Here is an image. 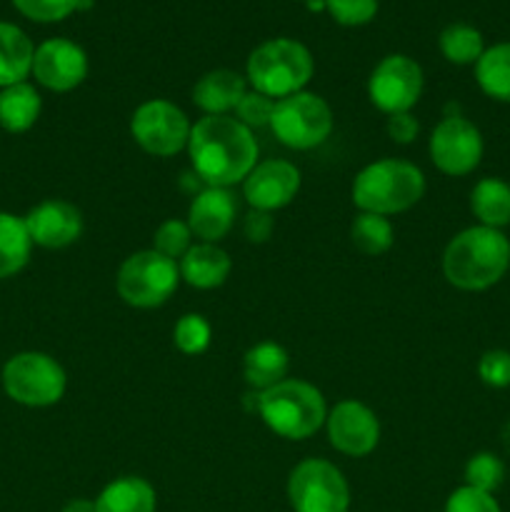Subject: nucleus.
<instances>
[{
    "label": "nucleus",
    "mask_w": 510,
    "mask_h": 512,
    "mask_svg": "<svg viewBox=\"0 0 510 512\" xmlns=\"http://www.w3.org/2000/svg\"><path fill=\"white\" fill-rule=\"evenodd\" d=\"M440 53L453 65H475L485 53V40L478 28L468 23H453L443 28L438 38Z\"/></svg>",
    "instance_id": "bb28decb"
},
{
    "label": "nucleus",
    "mask_w": 510,
    "mask_h": 512,
    "mask_svg": "<svg viewBox=\"0 0 510 512\" xmlns=\"http://www.w3.org/2000/svg\"><path fill=\"white\" fill-rule=\"evenodd\" d=\"M258 395L260 418L275 435L285 440L310 438L323 428L328 418L323 393L305 380L285 378Z\"/></svg>",
    "instance_id": "39448f33"
},
{
    "label": "nucleus",
    "mask_w": 510,
    "mask_h": 512,
    "mask_svg": "<svg viewBox=\"0 0 510 512\" xmlns=\"http://www.w3.org/2000/svg\"><path fill=\"white\" fill-rule=\"evenodd\" d=\"M230 263L228 253L218 243H198L178 260L180 280L198 290H213L228 280Z\"/></svg>",
    "instance_id": "6ab92c4d"
},
{
    "label": "nucleus",
    "mask_w": 510,
    "mask_h": 512,
    "mask_svg": "<svg viewBox=\"0 0 510 512\" xmlns=\"http://www.w3.org/2000/svg\"><path fill=\"white\" fill-rule=\"evenodd\" d=\"M235 113H238V120L245 128H263V125H270V118L275 113V100L258 93V90H248L238 103V108H235Z\"/></svg>",
    "instance_id": "72a5a7b5"
},
{
    "label": "nucleus",
    "mask_w": 510,
    "mask_h": 512,
    "mask_svg": "<svg viewBox=\"0 0 510 512\" xmlns=\"http://www.w3.org/2000/svg\"><path fill=\"white\" fill-rule=\"evenodd\" d=\"M178 283V263L155 253L153 248L125 258V263L118 270V278H115V288H118L123 303L143 310L163 305L175 293Z\"/></svg>",
    "instance_id": "0eeeda50"
},
{
    "label": "nucleus",
    "mask_w": 510,
    "mask_h": 512,
    "mask_svg": "<svg viewBox=\"0 0 510 512\" xmlns=\"http://www.w3.org/2000/svg\"><path fill=\"white\" fill-rule=\"evenodd\" d=\"M190 120L175 103L163 98L138 105L130 118V135L145 153L155 158H170L188 148Z\"/></svg>",
    "instance_id": "9d476101"
},
{
    "label": "nucleus",
    "mask_w": 510,
    "mask_h": 512,
    "mask_svg": "<svg viewBox=\"0 0 510 512\" xmlns=\"http://www.w3.org/2000/svg\"><path fill=\"white\" fill-rule=\"evenodd\" d=\"M503 445H505V450L510 453V423L503 428Z\"/></svg>",
    "instance_id": "ea45409f"
},
{
    "label": "nucleus",
    "mask_w": 510,
    "mask_h": 512,
    "mask_svg": "<svg viewBox=\"0 0 510 512\" xmlns=\"http://www.w3.org/2000/svg\"><path fill=\"white\" fill-rule=\"evenodd\" d=\"M25 228H28L33 245L48 250H60L73 245L83 233V215L73 203L60 198H50L30 208L25 215Z\"/></svg>",
    "instance_id": "dca6fc26"
},
{
    "label": "nucleus",
    "mask_w": 510,
    "mask_h": 512,
    "mask_svg": "<svg viewBox=\"0 0 510 512\" xmlns=\"http://www.w3.org/2000/svg\"><path fill=\"white\" fill-rule=\"evenodd\" d=\"M288 503L295 512H348V480L328 460L308 458L290 473Z\"/></svg>",
    "instance_id": "1a4fd4ad"
},
{
    "label": "nucleus",
    "mask_w": 510,
    "mask_h": 512,
    "mask_svg": "<svg viewBox=\"0 0 510 512\" xmlns=\"http://www.w3.org/2000/svg\"><path fill=\"white\" fill-rule=\"evenodd\" d=\"M478 378L488 388H510V353L508 350H488L478 360Z\"/></svg>",
    "instance_id": "c9c22d12"
},
{
    "label": "nucleus",
    "mask_w": 510,
    "mask_h": 512,
    "mask_svg": "<svg viewBox=\"0 0 510 512\" xmlns=\"http://www.w3.org/2000/svg\"><path fill=\"white\" fill-rule=\"evenodd\" d=\"M213 340V328L208 320L198 313H188L175 323L173 343L185 355H203Z\"/></svg>",
    "instance_id": "c85d7f7f"
},
{
    "label": "nucleus",
    "mask_w": 510,
    "mask_h": 512,
    "mask_svg": "<svg viewBox=\"0 0 510 512\" xmlns=\"http://www.w3.org/2000/svg\"><path fill=\"white\" fill-rule=\"evenodd\" d=\"M60 512H98V508H95V500L73 498L63 505V510Z\"/></svg>",
    "instance_id": "58836bf2"
},
{
    "label": "nucleus",
    "mask_w": 510,
    "mask_h": 512,
    "mask_svg": "<svg viewBox=\"0 0 510 512\" xmlns=\"http://www.w3.org/2000/svg\"><path fill=\"white\" fill-rule=\"evenodd\" d=\"M470 210L485 228L510 225V185L500 178H483L470 190Z\"/></svg>",
    "instance_id": "b1692460"
},
{
    "label": "nucleus",
    "mask_w": 510,
    "mask_h": 512,
    "mask_svg": "<svg viewBox=\"0 0 510 512\" xmlns=\"http://www.w3.org/2000/svg\"><path fill=\"white\" fill-rule=\"evenodd\" d=\"M188 155L205 188H230L258 165V140L238 118L205 115L190 128Z\"/></svg>",
    "instance_id": "f257e3e1"
},
{
    "label": "nucleus",
    "mask_w": 510,
    "mask_h": 512,
    "mask_svg": "<svg viewBox=\"0 0 510 512\" xmlns=\"http://www.w3.org/2000/svg\"><path fill=\"white\" fill-rule=\"evenodd\" d=\"M35 45L18 25L0 20V88L23 83L33 70Z\"/></svg>",
    "instance_id": "412c9836"
},
{
    "label": "nucleus",
    "mask_w": 510,
    "mask_h": 512,
    "mask_svg": "<svg viewBox=\"0 0 510 512\" xmlns=\"http://www.w3.org/2000/svg\"><path fill=\"white\" fill-rule=\"evenodd\" d=\"M248 93V80L235 70H210L195 83L193 103L205 115H228Z\"/></svg>",
    "instance_id": "a211bd4d"
},
{
    "label": "nucleus",
    "mask_w": 510,
    "mask_h": 512,
    "mask_svg": "<svg viewBox=\"0 0 510 512\" xmlns=\"http://www.w3.org/2000/svg\"><path fill=\"white\" fill-rule=\"evenodd\" d=\"M350 240L363 255H383L395 243L393 223L385 215L360 213L350 225Z\"/></svg>",
    "instance_id": "cd10ccee"
},
{
    "label": "nucleus",
    "mask_w": 510,
    "mask_h": 512,
    "mask_svg": "<svg viewBox=\"0 0 510 512\" xmlns=\"http://www.w3.org/2000/svg\"><path fill=\"white\" fill-rule=\"evenodd\" d=\"M13 5L33 23H58L80 10V0H13Z\"/></svg>",
    "instance_id": "2f4dec72"
},
{
    "label": "nucleus",
    "mask_w": 510,
    "mask_h": 512,
    "mask_svg": "<svg viewBox=\"0 0 510 512\" xmlns=\"http://www.w3.org/2000/svg\"><path fill=\"white\" fill-rule=\"evenodd\" d=\"M65 385L63 365L38 350L13 355L3 368L5 395L25 408H50L63 398Z\"/></svg>",
    "instance_id": "423d86ee"
},
{
    "label": "nucleus",
    "mask_w": 510,
    "mask_h": 512,
    "mask_svg": "<svg viewBox=\"0 0 510 512\" xmlns=\"http://www.w3.org/2000/svg\"><path fill=\"white\" fill-rule=\"evenodd\" d=\"M425 193V175L418 165L383 158L365 165L353 183V203L360 213L398 215L413 208Z\"/></svg>",
    "instance_id": "7ed1b4c3"
},
{
    "label": "nucleus",
    "mask_w": 510,
    "mask_h": 512,
    "mask_svg": "<svg viewBox=\"0 0 510 512\" xmlns=\"http://www.w3.org/2000/svg\"><path fill=\"white\" fill-rule=\"evenodd\" d=\"M43 110L40 93L30 83H15L0 88V128L8 133H25L33 128Z\"/></svg>",
    "instance_id": "5701e85b"
},
{
    "label": "nucleus",
    "mask_w": 510,
    "mask_h": 512,
    "mask_svg": "<svg viewBox=\"0 0 510 512\" xmlns=\"http://www.w3.org/2000/svg\"><path fill=\"white\" fill-rule=\"evenodd\" d=\"M95 508L98 512H155L158 495L145 478L123 475L100 490V495L95 498Z\"/></svg>",
    "instance_id": "aec40b11"
},
{
    "label": "nucleus",
    "mask_w": 510,
    "mask_h": 512,
    "mask_svg": "<svg viewBox=\"0 0 510 512\" xmlns=\"http://www.w3.org/2000/svg\"><path fill=\"white\" fill-rule=\"evenodd\" d=\"M483 150V135L463 115H445L428 140L430 160L450 178L473 173L483 160Z\"/></svg>",
    "instance_id": "9b49d317"
},
{
    "label": "nucleus",
    "mask_w": 510,
    "mask_h": 512,
    "mask_svg": "<svg viewBox=\"0 0 510 512\" xmlns=\"http://www.w3.org/2000/svg\"><path fill=\"white\" fill-rule=\"evenodd\" d=\"M325 10L330 18L348 28L370 23L378 13V0H325Z\"/></svg>",
    "instance_id": "473e14b6"
},
{
    "label": "nucleus",
    "mask_w": 510,
    "mask_h": 512,
    "mask_svg": "<svg viewBox=\"0 0 510 512\" xmlns=\"http://www.w3.org/2000/svg\"><path fill=\"white\" fill-rule=\"evenodd\" d=\"M475 80L488 98L510 105V40L485 48L475 63Z\"/></svg>",
    "instance_id": "a878e982"
},
{
    "label": "nucleus",
    "mask_w": 510,
    "mask_h": 512,
    "mask_svg": "<svg viewBox=\"0 0 510 512\" xmlns=\"http://www.w3.org/2000/svg\"><path fill=\"white\" fill-rule=\"evenodd\" d=\"M505 465L495 453H475L465 463V485L493 495L503 485Z\"/></svg>",
    "instance_id": "c756f323"
},
{
    "label": "nucleus",
    "mask_w": 510,
    "mask_h": 512,
    "mask_svg": "<svg viewBox=\"0 0 510 512\" xmlns=\"http://www.w3.org/2000/svg\"><path fill=\"white\" fill-rule=\"evenodd\" d=\"M443 512H503V510H500L495 495L463 485V488L450 493V498L445 500Z\"/></svg>",
    "instance_id": "f704fd0d"
},
{
    "label": "nucleus",
    "mask_w": 510,
    "mask_h": 512,
    "mask_svg": "<svg viewBox=\"0 0 510 512\" xmlns=\"http://www.w3.org/2000/svg\"><path fill=\"white\" fill-rule=\"evenodd\" d=\"M273 230H275L273 213L250 208V213L245 215V220H243V233H245V238H248V243H255V245L265 243V240H270Z\"/></svg>",
    "instance_id": "e433bc0d"
},
{
    "label": "nucleus",
    "mask_w": 510,
    "mask_h": 512,
    "mask_svg": "<svg viewBox=\"0 0 510 512\" xmlns=\"http://www.w3.org/2000/svg\"><path fill=\"white\" fill-rule=\"evenodd\" d=\"M288 365H290L288 350H285L283 345L265 340V343L253 345V348L245 353L243 375L255 393H263V390L273 388V385H278L280 380H285V375H288Z\"/></svg>",
    "instance_id": "4be33fe9"
},
{
    "label": "nucleus",
    "mask_w": 510,
    "mask_h": 512,
    "mask_svg": "<svg viewBox=\"0 0 510 512\" xmlns=\"http://www.w3.org/2000/svg\"><path fill=\"white\" fill-rule=\"evenodd\" d=\"M270 130L283 145L293 150H310L325 143L333 130V110L320 95L300 93L275 100Z\"/></svg>",
    "instance_id": "6e6552de"
},
{
    "label": "nucleus",
    "mask_w": 510,
    "mask_h": 512,
    "mask_svg": "<svg viewBox=\"0 0 510 512\" xmlns=\"http://www.w3.org/2000/svg\"><path fill=\"white\" fill-rule=\"evenodd\" d=\"M325 430H328V443L350 458H365L378 448V418L368 405L358 400H343L335 405L325 418Z\"/></svg>",
    "instance_id": "ddd939ff"
},
{
    "label": "nucleus",
    "mask_w": 510,
    "mask_h": 512,
    "mask_svg": "<svg viewBox=\"0 0 510 512\" xmlns=\"http://www.w3.org/2000/svg\"><path fill=\"white\" fill-rule=\"evenodd\" d=\"M510 268V240L503 230L473 225L455 235L443 253V275L453 288L480 293L505 278Z\"/></svg>",
    "instance_id": "f03ea898"
},
{
    "label": "nucleus",
    "mask_w": 510,
    "mask_h": 512,
    "mask_svg": "<svg viewBox=\"0 0 510 512\" xmlns=\"http://www.w3.org/2000/svg\"><path fill=\"white\" fill-rule=\"evenodd\" d=\"M423 95V70L408 55H388L368 78V98L380 113H410Z\"/></svg>",
    "instance_id": "f8f14e48"
},
{
    "label": "nucleus",
    "mask_w": 510,
    "mask_h": 512,
    "mask_svg": "<svg viewBox=\"0 0 510 512\" xmlns=\"http://www.w3.org/2000/svg\"><path fill=\"white\" fill-rule=\"evenodd\" d=\"M190 240H193V230L188 228V223H183V220H175V218L165 220V223L160 225L153 235V250L178 263V260L183 258L190 248H193V243H190Z\"/></svg>",
    "instance_id": "7c9ffc66"
},
{
    "label": "nucleus",
    "mask_w": 510,
    "mask_h": 512,
    "mask_svg": "<svg viewBox=\"0 0 510 512\" xmlns=\"http://www.w3.org/2000/svg\"><path fill=\"white\" fill-rule=\"evenodd\" d=\"M30 73L43 88L53 93H68L78 88L88 75V55L73 40L50 38L35 48Z\"/></svg>",
    "instance_id": "4468645a"
},
{
    "label": "nucleus",
    "mask_w": 510,
    "mask_h": 512,
    "mask_svg": "<svg viewBox=\"0 0 510 512\" xmlns=\"http://www.w3.org/2000/svg\"><path fill=\"white\" fill-rule=\"evenodd\" d=\"M33 240H30L25 220L0 210V280L13 278L28 265Z\"/></svg>",
    "instance_id": "393cba45"
},
{
    "label": "nucleus",
    "mask_w": 510,
    "mask_h": 512,
    "mask_svg": "<svg viewBox=\"0 0 510 512\" xmlns=\"http://www.w3.org/2000/svg\"><path fill=\"white\" fill-rule=\"evenodd\" d=\"M385 130H388V138L393 140V143L408 145V143H413L415 138H418L420 125H418V120H415L410 113H395V115H388Z\"/></svg>",
    "instance_id": "4c0bfd02"
},
{
    "label": "nucleus",
    "mask_w": 510,
    "mask_h": 512,
    "mask_svg": "<svg viewBox=\"0 0 510 512\" xmlns=\"http://www.w3.org/2000/svg\"><path fill=\"white\" fill-rule=\"evenodd\" d=\"M300 190V170L288 160H263L255 165L243 180V198L253 210L285 208L295 200Z\"/></svg>",
    "instance_id": "2eb2a0df"
},
{
    "label": "nucleus",
    "mask_w": 510,
    "mask_h": 512,
    "mask_svg": "<svg viewBox=\"0 0 510 512\" xmlns=\"http://www.w3.org/2000/svg\"><path fill=\"white\" fill-rule=\"evenodd\" d=\"M313 73L315 63L310 50L290 38L265 40L250 53L245 65V80L250 88L273 100L300 93L310 83Z\"/></svg>",
    "instance_id": "20e7f679"
},
{
    "label": "nucleus",
    "mask_w": 510,
    "mask_h": 512,
    "mask_svg": "<svg viewBox=\"0 0 510 512\" xmlns=\"http://www.w3.org/2000/svg\"><path fill=\"white\" fill-rule=\"evenodd\" d=\"M238 215V200L230 188H203L188 208V228L203 243H218L230 233Z\"/></svg>",
    "instance_id": "f3484780"
}]
</instances>
